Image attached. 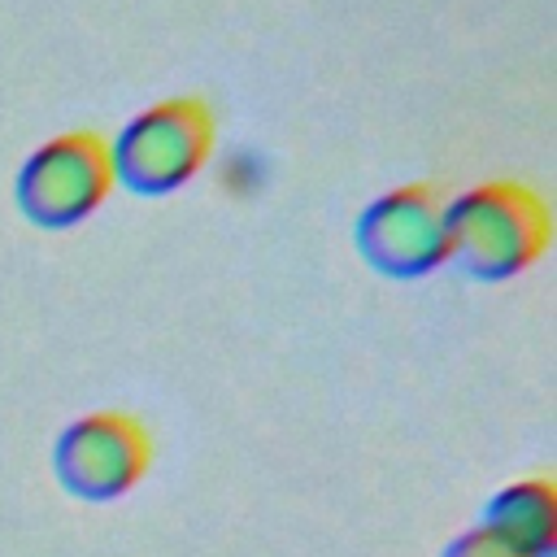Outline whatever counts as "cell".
I'll return each mask as SVG.
<instances>
[{
    "instance_id": "obj_7",
    "label": "cell",
    "mask_w": 557,
    "mask_h": 557,
    "mask_svg": "<svg viewBox=\"0 0 557 557\" xmlns=\"http://www.w3.org/2000/svg\"><path fill=\"white\" fill-rule=\"evenodd\" d=\"M444 557H513L496 535H487L483 527H470V531H461L448 548H444Z\"/></svg>"
},
{
    "instance_id": "obj_2",
    "label": "cell",
    "mask_w": 557,
    "mask_h": 557,
    "mask_svg": "<svg viewBox=\"0 0 557 557\" xmlns=\"http://www.w3.org/2000/svg\"><path fill=\"white\" fill-rule=\"evenodd\" d=\"M218 144V117L205 96H165L109 139L113 174L135 196H170L187 187Z\"/></svg>"
},
{
    "instance_id": "obj_6",
    "label": "cell",
    "mask_w": 557,
    "mask_h": 557,
    "mask_svg": "<svg viewBox=\"0 0 557 557\" xmlns=\"http://www.w3.org/2000/svg\"><path fill=\"white\" fill-rule=\"evenodd\" d=\"M513 557H553L557 548V487L553 479H513L487 505L483 522Z\"/></svg>"
},
{
    "instance_id": "obj_1",
    "label": "cell",
    "mask_w": 557,
    "mask_h": 557,
    "mask_svg": "<svg viewBox=\"0 0 557 557\" xmlns=\"http://www.w3.org/2000/svg\"><path fill=\"white\" fill-rule=\"evenodd\" d=\"M448 261L479 283H505L531 270L553 239L548 200L522 178H483L444 200Z\"/></svg>"
},
{
    "instance_id": "obj_4",
    "label": "cell",
    "mask_w": 557,
    "mask_h": 557,
    "mask_svg": "<svg viewBox=\"0 0 557 557\" xmlns=\"http://www.w3.org/2000/svg\"><path fill=\"white\" fill-rule=\"evenodd\" d=\"M352 244L361 261L383 278H426L448 265V231H444V196L435 183H400L374 196L357 222Z\"/></svg>"
},
{
    "instance_id": "obj_5",
    "label": "cell",
    "mask_w": 557,
    "mask_h": 557,
    "mask_svg": "<svg viewBox=\"0 0 557 557\" xmlns=\"http://www.w3.org/2000/svg\"><path fill=\"white\" fill-rule=\"evenodd\" d=\"M152 466V435L135 413L96 409L61 426L52 444L57 483L78 500H117Z\"/></svg>"
},
{
    "instance_id": "obj_3",
    "label": "cell",
    "mask_w": 557,
    "mask_h": 557,
    "mask_svg": "<svg viewBox=\"0 0 557 557\" xmlns=\"http://www.w3.org/2000/svg\"><path fill=\"white\" fill-rule=\"evenodd\" d=\"M117 174L109 157V135L74 126L26 152L13 178V200L26 222L44 231H65L87 222L109 200Z\"/></svg>"
}]
</instances>
